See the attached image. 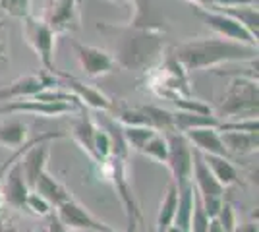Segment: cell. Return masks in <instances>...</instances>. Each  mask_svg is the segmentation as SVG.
Wrapping results in <instances>:
<instances>
[{"instance_id":"obj_1","label":"cell","mask_w":259,"mask_h":232,"mask_svg":"<svg viewBox=\"0 0 259 232\" xmlns=\"http://www.w3.org/2000/svg\"><path fill=\"white\" fill-rule=\"evenodd\" d=\"M172 56L186 72L207 70L227 62H246L257 58V47L230 41L225 37H197L176 44Z\"/></svg>"},{"instance_id":"obj_2","label":"cell","mask_w":259,"mask_h":232,"mask_svg":"<svg viewBox=\"0 0 259 232\" xmlns=\"http://www.w3.org/2000/svg\"><path fill=\"white\" fill-rule=\"evenodd\" d=\"M162 51V33L143 31L136 27H126L120 41L116 62L122 68L149 66Z\"/></svg>"},{"instance_id":"obj_3","label":"cell","mask_w":259,"mask_h":232,"mask_svg":"<svg viewBox=\"0 0 259 232\" xmlns=\"http://www.w3.org/2000/svg\"><path fill=\"white\" fill-rule=\"evenodd\" d=\"M259 91L255 77H234L221 103V114L232 118H257Z\"/></svg>"},{"instance_id":"obj_4","label":"cell","mask_w":259,"mask_h":232,"mask_svg":"<svg viewBox=\"0 0 259 232\" xmlns=\"http://www.w3.org/2000/svg\"><path fill=\"white\" fill-rule=\"evenodd\" d=\"M149 89L155 91L159 97L172 101L174 97H188V72L182 68V64L170 56L162 62L159 68H153V72L147 77Z\"/></svg>"},{"instance_id":"obj_5","label":"cell","mask_w":259,"mask_h":232,"mask_svg":"<svg viewBox=\"0 0 259 232\" xmlns=\"http://www.w3.org/2000/svg\"><path fill=\"white\" fill-rule=\"evenodd\" d=\"M23 25V37L25 43L35 51L39 56L41 64L45 66V72L54 74L56 64H54V43H56V33L43 22V18L37 16H27L22 20Z\"/></svg>"},{"instance_id":"obj_6","label":"cell","mask_w":259,"mask_h":232,"mask_svg":"<svg viewBox=\"0 0 259 232\" xmlns=\"http://www.w3.org/2000/svg\"><path fill=\"white\" fill-rule=\"evenodd\" d=\"M192 10H194L195 16L205 23L209 29H213L215 35H219V37H225V39H230V41H238V43L257 47V39L249 33L242 23L236 22L234 18L227 16L225 12L213 10V8H203V6H192Z\"/></svg>"},{"instance_id":"obj_7","label":"cell","mask_w":259,"mask_h":232,"mask_svg":"<svg viewBox=\"0 0 259 232\" xmlns=\"http://www.w3.org/2000/svg\"><path fill=\"white\" fill-rule=\"evenodd\" d=\"M41 18L56 35L79 31L81 0H49Z\"/></svg>"},{"instance_id":"obj_8","label":"cell","mask_w":259,"mask_h":232,"mask_svg":"<svg viewBox=\"0 0 259 232\" xmlns=\"http://www.w3.org/2000/svg\"><path fill=\"white\" fill-rule=\"evenodd\" d=\"M168 144V155H166V165L174 176V184L180 190L186 184L192 182V144L186 140L182 132H168L166 135Z\"/></svg>"},{"instance_id":"obj_9","label":"cell","mask_w":259,"mask_h":232,"mask_svg":"<svg viewBox=\"0 0 259 232\" xmlns=\"http://www.w3.org/2000/svg\"><path fill=\"white\" fill-rule=\"evenodd\" d=\"M56 137H62L60 132H51L41 135L39 140H35L23 155L18 159L20 161V168H22V176L27 184V188L33 190L39 176L47 170V163H49V155H51V145L49 142L51 140H56Z\"/></svg>"},{"instance_id":"obj_10","label":"cell","mask_w":259,"mask_h":232,"mask_svg":"<svg viewBox=\"0 0 259 232\" xmlns=\"http://www.w3.org/2000/svg\"><path fill=\"white\" fill-rule=\"evenodd\" d=\"M76 49V56L79 60V66L89 77H103L108 76L112 72H116L118 62L116 58L110 55L108 51L101 49V47H93V44L74 43Z\"/></svg>"},{"instance_id":"obj_11","label":"cell","mask_w":259,"mask_h":232,"mask_svg":"<svg viewBox=\"0 0 259 232\" xmlns=\"http://www.w3.org/2000/svg\"><path fill=\"white\" fill-rule=\"evenodd\" d=\"M58 77L49 72L41 74H29L22 76L8 83L6 87L0 89V101H14V99H25V97H35L49 87H58Z\"/></svg>"},{"instance_id":"obj_12","label":"cell","mask_w":259,"mask_h":232,"mask_svg":"<svg viewBox=\"0 0 259 232\" xmlns=\"http://www.w3.org/2000/svg\"><path fill=\"white\" fill-rule=\"evenodd\" d=\"M56 217L58 221L64 224L68 230H81V232H93V230H110V226L105 222L97 221L93 215H89L87 209H83L76 199H66L60 205H56Z\"/></svg>"},{"instance_id":"obj_13","label":"cell","mask_w":259,"mask_h":232,"mask_svg":"<svg viewBox=\"0 0 259 232\" xmlns=\"http://www.w3.org/2000/svg\"><path fill=\"white\" fill-rule=\"evenodd\" d=\"M76 109H79V107L72 105V103H62V101H53L51 103V101L29 97V101L14 99L10 103H6V105H2L0 114H6V112H31V114H41V116H60V114L74 112Z\"/></svg>"},{"instance_id":"obj_14","label":"cell","mask_w":259,"mask_h":232,"mask_svg":"<svg viewBox=\"0 0 259 232\" xmlns=\"http://www.w3.org/2000/svg\"><path fill=\"white\" fill-rule=\"evenodd\" d=\"M54 76L58 77V83H60V87L68 89L70 93H74L77 99L81 101L83 105L87 107H91V109H97V111H110L112 109V103L108 99L107 95H103L99 89L91 87V85H87L83 81H79L76 79L74 76H68L64 72H54Z\"/></svg>"},{"instance_id":"obj_15","label":"cell","mask_w":259,"mask_h":232,"mask_svg":"<svg viewBox=\"0 0 259 232\" xmlns=\"http://www.w3.org/2000/svg\"><path fill=\"white\" fill-rule=\"evenodd\" d=\"M192 174L195 176V190H197L199 198L203 199V201L205 199L223 198L225 188L217 182V178L213 176V172L209 170V166L203 161L201 151H197V149L192 151Z\"/></svg>"},{"instance_id":"obj_16","label":"cell","mask_w":259,"mask_h":232,"mask_svg":"<svg viewBox=\"0 0 259 232\" xmlns=\"http://www.w3.org/2000/svg\"><path fill=\"white\" fill-rule=\"evenodd\" d=\"M22 157V155H20ZM18 157V159H20ZM14 161L10 166V170L4 174V184L0 186V192H2V201L10 203L12 207H18V209H23L25 207V201H27V196L31 190L27 188L25 180L22 176V168H20V161Z\"/></svg>"},{"instance_id":"obj_17","label":"cell","mask_w":259,"mask_h":232,"mask_svg":"<svg viewBox=\"0 0 259 232\" xmlns=\"http://www.w3.org/2000/svg\"><path fill=\"white\" fill-rule=\"evenodd\" d=\"M130 6L134 8L132 22L128 23L130 27L143 29V31L164 33V16L157 10L153 0H134Z\"/></svg>"},{"instance_id":"obj_18","label":"cell","mask_w":259,"mask_h":232,"mask_svg":"<svg viewBox=\"0 0 259 232\" xmlns=\"http://www.w3.org/2000/svg\"><path fill=\"white\" fill-rule=\"evenodd\" d=\"M182 133L186 135V140H188L190 144L195 145L197 151L228 157L227 147L223 144L221 133H219L217 128H194V130H186V132H182Z\"/></svg>"},{"instance_id":"obj_19","label":"cell","mask_w":259,"mask_h":232,"mask_svg":"<svg viewBox=\"0 0 259 232\" xmlns=\"http://www.w3.org/2000/svg\"><path fill=\"white\" fill-rule=\"evenodd\" d=\"M203 155V161L205 165L209 166V170L213 172V176L217 178V182L223 186V188H228L232 184L238 182V172L234 165L228 161V157H221V155H211V153H201Z\"/></svg>"},{"instance_id":"obj_20","label":"cell","mask_w":259,"mask_h":232,"mask_svg":"<svg viewBox=\"0 0 259 232\" xmlns=\"http://www.w3.org/2000/svg\"><path fill=\"white\" fill-rule=\"evenodd\" d=\"M31 192H37L41 198L47 199V201H49L51 205H54V207L60 205V203L66 201V199L72 198L70 192H68L58 180H54L47 170L39 176V180H37V184H35V188H33Z\"/></svg>"},{"instance_id":"obj_21","label":"cell","mask_w":259,"mask_h":232,"mask_svg":"<svg viewBox=\"0 0 259 232\" xmlns=\"http://www.w3.org/2000/svg\"><path fill=\"white\" fill-rule=\"evenodd\" d=\"M221 140L227 147V151L234 155H248L257 151V132H223Z\"/></svg>"},{"instance_id":"obj_22","label":"cell","mask_w":259,"mask_h":232,"mask_svg":"<svg viewBox=\"0 0 259 232\" xmlns=\"http://www.w3.org/2000/svg\"><path fill=\"white\" fill-rule=\"evenodd\" d=\"M174 130L176 132H186L194 128H219L221 120L213 114H197V112L178 111L172 112Z\"/></svg>"},{"instance_id":"obj_23","label":"cell","mask_w":259,"mask_h":232,"mask_svg":"<svg viewBox=\"0 0 259 232\" xmlns=\"http://www.w3.org/2000/svg\"><path fill=\"white\" fill-rule=\"evenodd\" d=\"M213 10L225 12L227 16L234 18L240 22L249 33L257 39L259 35V14H257V4H246V6H232V8H213Z\"/></svg>"},{"instance_id":"obj_24","label":"cell","mask_w":259,"mask_h":232,"mask_svg":"<svg viewBox=\"0 0 259 232\" xmlns=\"http://www.w3.org/2000/svg\"><path fill=\"white\" fill-rule=\"evenodd\" d=\"M95 122L89 118V114L85 112V107H83V116L76 122V126H74V137H76V142L83 149H85L87 153L91 155L93 159H95V149H93V135H95Z\"/></svg>"},{"instance_id":"obj_25","label":"cell","mask_w":259,"mask_h":232,"mask_svg":"<svg viewBox=\"0 0 259 232\" xmlns=\"http://www.w3.org/2000/svg\"><path fill=\"white\" fill-rule=\"evenodd\" d=\"M176 203H178V188L176 184H170L166 190V196L161 203V211H159V217H157V228L159 232H164L174 221V213H176Z\"/></svg>"},{"instance_id":"obj_26","label":"cell","mask_w":259,"mask_h":232,"mask_svg":"<svg viewBox=\"0 0 259 232\" xmlns=\"http://www.w3.org/2000/svg\"><path fill=\"white\" fill-rule=\"evenodd\" d=\"M27 137V126L20 120L6 122L0 126V144L8 147H20Z\"/></svg>"},{"instance_id":"obj_27","label":"cell","mask_w":259,"mask_h":232,"mask_svg":"<svg viewBox=\"0 0 259 232\" xmlns=\"http://www.w3.org/2000/svg\"><path fill=\"white\" fill-rule=\"evenodd\" d=\"M155 132V128H149V126H124L122 128V135H124V142L128 147H134L136 151H141L143 145L147 144V140L151 137Z\"/></svg>"},{"instance_id":"obj_28","label":"cell","mask_w":259,"mask_h":232,"mask_svg":"<svg viewBox=\"0 0 259 232\" xmlns=\"http://www.w3.org/2000/svg\"><path fill=\"white\" fill-rule=\"evenodd\" d=\"M141 153H145L147 157H151L153 161L157 163H166V155H168V144H166V137L161 135L159 132H155L147 140V144L143 145Z\"/></svg>"},{"instance_id":"obj_29","label":"cell","mask_w":259,"mask_h":232,"mask_svg":"<svg viewBox=\"0 0 259 232\" xmlns=\"http://www.w3.org/2000/svg\"><path fill=\"white\" fill-rule=\"evenodd\" d=\"M0 12L8 18L23 20L31 16V0H0Z\"/></svg>"},{"instance_id":"obj_30","label":"cell","mask_w":259,"mask_h":232,"mask_svg":"<svg viewBox=\"0 0 259 232\" xmlns=\"http://www.w3.org/2000/svg\"><path fill=\"white\" fill-rule=\"evenodd\" d=\"M93 149H95V161H101V163H105L112 151L110 133L99 126L95 128V135H93Z\"/></svg>"},{"instance_id":"obj_31","label":"cell","mask_w":259,"mask_h":232,"mask_svg":"<svg viewBox=\"0 0 259 232\" xmlns=\"http://www.w3.org/2000/svg\"><path fill=\"white\" fill-rule=\"evenodd\" d=\"M219 132H257L259 122L257 118H238L232 122H221Z\"/></svg>"},{"instance_id":"obj_32","label":"cell","mask_w":259,"mask_h":232,"mask_svg":"<svg viewBox=\"0 0 259 232\" xmlns=\"http://www.w3.org/2000/svg\"><path fill=\"white\" fill-rule=\"evenodd\" d=\"M172 103L178 107V111H188V112H197V114H213L211 107L201 103L197 99H190V97H174Z\"/></svg>"},{"instance_id":"obj_33","label":"cell","mask_w":259,"mask_h":232,"mask_svg":"<svg viewBox=\"0 0 259 232\" xmlns=\"http://www.w3.org/2000/svg\"><path fill=\"white\" fill-rule=\"evenodd\" d=\"M10 62V41H8V23L4 14L0 16V72Z\"/></svg>"},{"instance_id":"obj_34","label":"cell","mask_w":259,"mask_h":232,"mask_svg":"<svg viewBox=\"0 0 259 232\" xmlns=\"http://www.w3.org/2000/svg\"><path fill=\"white\" fill-rule=\"evenodd\" d=\"M25 207L27 209H31L33 213H37V215H41V217H49L51 213H53V205L43 199L37 192H29V196H27V201H25Z\"/></svg>"},{"instance_id":"obj_35","label":"cell","mask_w":259,"mask_h":232,"mask_svg":"<svg viewBox=\"0 0 259 232\" xmlns=\"http://www.w3.org/2000/svg\"><path fill=\"white\" fill-rule=\"evenodd\" d=\"M217 219L221 222V226L225 228V232H234V226H236V213H234V207H232L230 203L223 201Z\"/></svg>"},{"instance_id":"obj_36","label":"cell","mask_w":259,"mask_h":232,"mask_svg":"<svg viewBox=\"0 0 259 232\" xmlns=\"http://www.w3.org/2000/svg\"><path fill=\"white\" fill-rule=\"evenodd\" d=\"M246 4H257V0H207L205 8H232Z\"/></svg>"},{"instance_id":"obj_37","label":"cell","mask_w":259,"mask_h":232,"mask_svg":"<svg viewBox=\"0 0 259 232\" xmlns=\"http://www.w3.org/2000/svg\"><path fill=\"white\" fill-rule=\"evenodd\" d=\"M49 217H51V222H49V228H47V232H68V228H66L62 222L58 221V217H56L54 213H51Z\"/></svg>"},{"instance_id":"obj_38","label":"cell","mask_w":259,"mask_h":232,"mask_svg":"<svg viewBox=\"0 0 259 232\" xmlns=\"http://www.w3.org/2000/svg\"><path fill=\"white\" fill-rule=\"evenodd\" d=\"M234 232H257V222H244V224H236Z\"/></svg>"},{"instance_id":"obj_39","label":"cell","mask_w":259,"mask_h":232,"mask_svg":"<svg viewBox=\"0 0 259 232\" xmlns=\"http://www.w3.org/2000/svg\"><path fill=\"white\" fill-rule=\"evenodd\" d=\"M207 232H225V228L221 226L219 219H209V226H207Z\"/></svg>"},{"instance_id":"obj_40","label":"cell","mask_w":259,"mask_h":232,"mask_svg":"<svg viewBox=\"0 0 259 232\" xmlns=\"http://www.w3.org/2000/svg\"><path fill=\"white\" fill-rule=\"evenodd\" d=\"M128 232H136V217H130V222H128Z\"/></svg>"},{"instance_id":"obj_41","label":"cell","mask_w":259,"mask_h":232,"mask_svg":"<svg viewBox=\"0 0 259 232\" xmlns=\"http://www.w3.org/2000/svg\"><path fill=\"white\" fill-rule=\"evenodd\" d=\"M164 232H188V230H182V228H178V226H174V224H170V226H168V228H166Z\"/></svg>"},{"instance_id":"obj_42","label":"cell","mask_w":259,"mask_h":232,"mask_svg":"<svg viewBox=\"0 0 259 232\" xmlns=\"http://www.w3.org/2000/svg\"><path fill=\"white\" fill-rule=\"evenodd\" d=\"M108 2H112V4H132L134 0H108Z\"/></svg>"},{"instance_id":"obj_43","label":"cell","mask_w":259,"mask_h":232,"mask_svg":"<svg viewBox=\"0 0 259 232\" xmlns=\"http://www.w3.org/2000/svg\"><path fill=\"white\" fill-rule=\"evenodd\" d=\"M93 232H116V230H112V228H110V230H93Z\"/></svg>"}]
</instances>
